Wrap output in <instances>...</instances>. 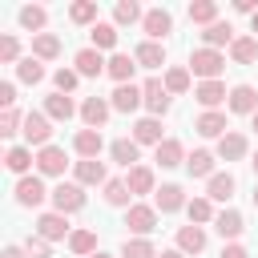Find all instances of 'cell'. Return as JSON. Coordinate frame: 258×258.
<instances>
[{
    "instance_id": "6da1fadb",
    "label": "cell",
    "mask_w": 258,
    "mask_h": 258,
    "mask_svg": "<svg viewBox=\"0 0 258 258\" xmlns=\"http://www.w3.org/2000/svg\"><path fill=\"white\" fill-rule=\"evenodd\" d=\"M189 69H194L198 77H206V81H218V73L226 69V56H222L218 48H194V52H189Z\"/></svg>"
},
{
    "instance_id": "7a4b0ae2",
    "label": "cell",
    "mask_w": 258,
    "mask_h": 258,
    "mask_svg": "<svg viewBox=\"0 0 258 258\" xmlns=\"http://www.w3.org/2000/svg\"><path fill=\"white\" fill-rule=\"evenodd\" d=\"M52 206H56V214H73V210L85 206V189H81L77 181H60V185L52 189Z\"/></svg>"
},
{
    "instance_id": "3957f363",
    "label": "cell",
    "mask_w": 258,
    "mask_h": 258,
    "mask_svg": "<svg viewBox=\"0 0 258 258\" xmlns=\"http://www.w3.org/2000/svg\"><path fill=\"white\" fill-rule=\"evenodd\" d=\"M48 137H52V125H48V117L44 113H24V141L28 145H48Z\"/></svg>"
},
{
    "instance_id": "277c9868",
    "label": "cell",
    "mask_w": 258,
    "mask_h": 258,
    "mask_svg": "<svg viewBox=\"0 0 258 258\" xmlns=\"http://www.w3.org/2000/svg\"><path fill=\"white\" fill-rule=\"evenodd\" d=\"M125 226L133 230V234H149L153 226H157V210L153 206H129V214H125Z\"/></svg>"
},
{
    "instance_id": "5b68a950",
    "label": "cell",
    "mask_w": 258,
    "mask_h": 258,
    "mask_svg": "<svg viewBox=\"0 0 258 258\" xmlns=\"http://www.w3.org/2000/svg\"><path fill=\"white\" fill-rule=\"evenodd\" d=\"M141 28H145V36H149V40H161V36L173 28V16H169L165 8H149V12H145V20H141Z\"/></svg>"
},
{
    "instance_id": "8992f818",
    "label": "cell",
    "mask_w": 258,
    "mask_h": 258,
    "mask_svg": "<svg viewBox=\"0 0 258 258\" xmlns=\"http://www.w3.org/2000/svg\"><path fill=\"white\" fill-rule=\"evenodd\" d=\"M73 149H77L85 161H93V157L105 149V137H101V129H81V133L73 137Z\"/></svg>"
},
{
    "instance_id": "52a82bcc",
    "label": "cell",
    "mask_w": 258,
    "mask_h": 258,
    "mask_svg": "<svg viewBox=\"0 0 258 258\" xmlns=\"http://www.w3.org/2000/svg\"><path fill=\"white\" fill-rule=\"evenodd\" d=\"M64 165H69V161H64V149H60V145H44V149L36 153V169L48 173V177L64 173Z\"/></svg>"
},
{
    "instance_id": "ba28073f",
    "label": "cell",
    "mask_w": 258,
    "mask_h": 258,
    "mask_svg": "<svg viewBox=\"0 0 258 258\" xmlns=\"http://www.w3.org/2000/svg\"><path fill=\"white\" fill-rule=\"evenodd\" d=\"M36 234H40L44 242H60V238L69 234L64 214H40V218H36Z\"/></svg>"
},
{
    "instance_id": "9c48e42d",
    "label": "cell",
    "mask_w": 258,
    "mask_h": 258,
    "mask_svg": "<svg viewBox=\"0 0 258 258\" xmlns=\"http://www.w3.org/2000/svg\"><path fill=\"white\" fill-rule=\"evenodd\" d=\"M109 109H113V105H109L105 97H89V101L81 105V117H85L89 129H101V125L109 121Z\"/></svg>"
},
{
    "instance_id": "30bf717a",
    "label": "cell",
    "mask_w": 258,
    "mask_h": 258,
    "mask_svg": "<svg viewBox=\"0 0 258 258\" xmlns=\"http://www.w3.org/2000/svg\"><path fill=\"white\" fill-rule=\"evenodd\" d=\"M230 109L234 113H258V93H254V85H234L230 89Z\"/></svg>"
},
{
    "instance_id": "8fae6325",
    "label": "cell",
    "mask_w": 258,
    "mask_h": 258,
    "mask_svg": "<svg viewBox=\"0 0 258 258\" xmlns=\"http://www.w3.org/2000/svg\"><path fill=\"white\" fill-rule=\"evenodd\" d=\"M194 97H198V101L206 105V113H210V109H218L230 93H226V85H222V81H202V85L194 89Z\"/></svg>"
},
{
    "instance_id": "7c38bea8",
    "label": "cell",
    "mask_w": 258,
    "mask_h": 258,
    "mask_svg": "<svg viewBox=\"0 0 258 258\" xmlns=\"http://www.w3.org/2000/svg\"><path fill=\"white\" fill-rule=\"evenodd\" d=\"M141 101H145V97H141V89H137V85H117V89H113V101H109V105H113L117 113H133V109H137Z\"/></svg>"
},
{
    "instance_id": "4fadbf2b",
    "label": "cell",
    "mask_w": 258,
    "mask_h": 258,
    "mask_svg": "<svg viewBox=\"0 0 258 258\" xmlns=\"http://www.w3.org/2000/svg\"><path fill=\"white\" fill-rule=\"evenodd\" d=\"M194 129L202 133V137H226V113H218V109H210V113H202L198 121H194Z\"/></svg>"
},
{
    "instance_id": "5bb4252c",
    "label": "cell",
    "mask_w": 258,
    "mask_h": 258,
    "mask_svg": "<svg viewBox=\"0 0 258 258\" xmlns=\"http://www.w3.org/2000/svg\"><path fill=\"white\" fill-rule=\"evenodd\" d=\"M133 141L137 145H161L165 137H161V121L157 117H141L137 125H133Z\"/></svg>"
},
{
    "instance_id": "9a60e30c",
    "label": "cell",
    "mask_w": 258,
    "mask_h": 258,
    "mask_svg": "<svg viewBox=\"0 0 258 258\" xmlns=\"http://www.w3.org/2000/svg\"><path fill=\"white\" fill-rule=\"evenodd\" d=\"M177 250L181 254H202L206 250V230L202 226H181L177 230Z\"/></svg>"
},
{
    "instance_id": "2e32d148",
    "label": "cell",
    "mask_w": 258,
    "mask_h": 258,
    "mask_svg": "<svg viewBox=\"0 0 258 258\" xmlns=\"http://www.w3.org/2000/svg\"><path fill=\"white\" fill-rule=\"evenodd\" d=\"M105 69H109V60H101L97 48H81V52H77V73H81V77H101Z\"/></svg>"
},
{
    "instance_id": "e0dca14e",
    "label": "cell",
    "mask_w": 258,
    "mask_h": 258,
    "mask_svg": "<svg viewBox=\"0 0 258 258\" xmlns=\"http://www.w3.org/2000/svg\"><path fill=\"white\" fill-rule=\"evenodd\" d=\"M141 97H145V105H149V113H165V109H169V89H165L161 81H145V89H141Z\"/></svg>"
},
{
    "instance_id": "ac0fdd59",
    "label": "cell",
    "mask_w": 258,
    "mask_h": 258,
    "mask_svg": "<svg viewBox=\"0 0 258 258\" xmlns=\"http://www.w3.org/2000/svg\"><path fill=\"white\" fill-rule=\"evenodd\" d=\"M16 202H20V206H40V202H44L40 177H20V181H16Z\"/></svg>"
},
{
    "instance_id": "d6986e66",
    "label": "cell",
    "mask_w": 258,
    "mask_h": 258,
    "mask_svg": "<svg viewBox=\"0 0 258 258\" xmlns=\"http://www.w3.org/2000/svg\"><path fill=\"white\" fill-rule=\"evenodd\" d=\"M133 60H137V64H145V69H161V64H165V48H161L157 40H145V44H137Z\"/></svg>"
},
{
    "instance_id": "ffe728a7",
    "label": "cell",
    "mask_w": 258,
    "mask_h": 258,
    "mask_svg": "<svg viewBox=\"0 0 258 258\" xmlns=\"http://www.w3.org/2000/svg\"><path fill=\"white\" fill-rule=\"evenodd\" d=\"M73 113H77V105H73L64 93H52V97L44 101V117H52V121H69Z\"/></svg>"
},
{
    "instance_id": "44dd1931",
    "label": "cell",
    "mask_w": 258,
    "mask_h": 258,
    "mask_svg": "<svg viewBox=\"0 0 258 258\" xmlns=\"http://www.w3.org/2000/svg\"><path fill=\"white\" fill-rule=\"evenodd\" d=\"M185 169H189V177H214V153L194 149V153L185 157Z\"/></svg>"
},
{
    "instance_id": "7402d4cb",
    "label": "cell",
    "mask_w": 258,
    "mask_h": 258,
    "mask_svg": "<svg viewBox=\"0 0 258 258\" xmlns=\"http://www.w3.org/2000/svg\"><path fill=\"white\" fill-rule=\"evenodd\" d=\"M181 206H189L185 194H181V185H161V189H157V210H161V214H173V210H181Z\"/></svg>"
},
{
    "instance_id": "603a6c76",
    "label": "cell",
    "mask_w": 258,
    "mask_h": 258,
    "mask_svg": "<svg viewBox=\"0 0 258 258\" xmlns=\"http://www.w3.org/2000/svg\"><path fill=\"white\" fill-rule=\"evenodd\" d=\"M214 230H218L222 238H238L246 226H242V214H238V210H222V214L214 218Z\"/></svg>"
},
{
    "instance_id": "cb8c5ba5",
    "label": "cell",
    "mask_w": 258,
    "mask_h": 258,
    "mask_svg": "<svg viewBox=\"0 0 258 258\" xmlns=\"http://www.w3.org/2000/svg\"><path fill=\"white\" fill-rule=\"evenodd\" d=\"M56 52H60V40H56L52 32H36V36H32V56H36V60H52Z\"/></svg>"
},
{
    "instance_id": "d4e9b609",
    "label": "cell",
    "mask_w": 258,
    "mask_h": 258,
    "mask_svg": "<svg viewBox=\"0 0 258 258\" xmlns=\"http://www.w3.org/2000/svg\"><path fill=\"white\" fill-rule=\"evenodd\" d=\"M133 69H137V60H133V56H125V52H117V56L109 60V69H105V73H109V77H113L117 85H129Z\"/></svg>"
},
{
    "instance_id": "484cf974",
    "label": "cell",
    "mask_w": 258,
    "mask_h": 258,
    "mask_svg": "<svg viewBox=\"0 0 258 258\" xmlns=\"http://www.w3.org/2000/svg\"><path fill=\"white\" fill-rule=\"evenodd\" d=\"M230 194H234V177L230 173H214L210 185H206V198L210 202H230Z\"/></svg>"
},
{
    "instance_id": "4316f807",
    "label": "cell",
    "mask_w": 258,
    "mask_h": 258,
    "mask_svg": "<svg viewBox=\"0 0 258 258\" xmlns=\"http://www.w3.org/2000/svg\"><path fill=\"white\" fill-rule=\"evenodd\" d=\"M202 40H206V48H222V44H234V28L230 24H210L206 32H202Z\"/></svg>"
},
{
    "instance_id": "83f0119b",
    "label": "cell",
    "mask_w": 258,
    "mask_h": 258,
    "mask_svg": "<svg viewBox=\"0 0 258 258\" xmlns=\"http://www.w3.org/2000/svg\"><path fill=\"white\" fill-rule=\"evenodd\" d=\"M109 153H113V161H121L125 169H133V161H137V141H129V137H117V141L109 145Z\"/></svg>"
},
{
    "instance_id": "f1b7e54d",
    "label": "cell",
    "mask_w": 258,
    "mask_h": 258,
    "mask_svg": "<svg viewBox=\"0 0 258 258\" xmlns=\"http://www.w3.org/2000/svg\"><path fill=\"white\" fill-rule=\"evenodd\" d=\"M157 165H161V169H173V165H181V141L165 137V141L157 145Z\"/></svg>"
},
{
    "instance_id": "f546056e",
    "label": "cell",
    "mask_w": 258,
    "mask_h": 258,
    "mask_svg": "<svg viewBox=\"0 0 258 258\" xmlns=\"http://www.w3.org/2000/svg\"><path fill=\"white\" fill-rule=\"evenodd\" d=\"M189 20L194 24H218V4L214 0H198V4H189Z\"/></svg>"
},
{
    "instance_id": "4dcf8cb0",
    "label": "cell",
    "mask_w": 258,
    "mask_h": 258,
    "mask_svg": "<svg viewBox=\"0 0 258 258\" xmlns=\"http://www.w3.org/2000/svg\"><path fill=\"white\" fill-rule=\"evenodd\" d=\"M230 56H234L238 64H250V60L258 56V40H254V36H238V40L230 44Z\"/></svg>"
},
{
    "instance_id": "1f68e13d",
    "label": "cell",
    "mask_w": 258,
    "mask_h": 258,
    "mask_svg": "<svg viewBox=\"0 0 258 258\" xmlns=\"http://www.w3.org/2000/svg\"><path fill=\"white\" fill-rule=\"evenodd\" d=\"M218 153H222L226 161H238V157L246 153V137H242V133H226V137L218 141Z\"/></svg>"
},
{
    "instance_id": "d6a6232c",
    "label": "cell",
    "mask_w": 258,
    "mask_h": 258,
    "mask_svg": "<svg viewBox=\"0 0 258 258\" xmlns=\"http://www.w3.org/2000/svg\"><path fill=\"white\" fill-rule=\"evenodd\" d=\"M77 181L81 185H97V181H105V165L93 157V161H77Z\"/></svg>"
},
{
    "instance_id": "836d02e7",
    "label": "cell",
    "mask_w": 258,
    "mask_h": 258,
    "mask_svg": "<svg viewBox=\"0 0 258 258\" xmlns=\"http://www.w3.org/2000/svg\"><path fill=\"white\" fill-rule=\"evenodd\" d=\"M125 181H129V194H149V189H153V169H145V165H133Z\"/></svg>"
},
{
    "instance_id": "e575fe53",
    "label": "cell",
    "mask_w": 258,
    "mask_h": 258,
    "mask_svg": "<svg viewBox=\"0 0 258 258\" xmlns=\"http://www.w3.org/2000/svg\"><path fill=\"white\" fill-rule=\"evenodd\" d=\"M16 77H20L24 85H36V81H44V64H40L36 56H24V60L16 64Z\"/></svg>"
},
{
    "instance_id": "d590c367",
    "label": "cell",
    "mask_w": 258,
    "mask_h": 258,
    "mask_svg": "<svg viewBox=\"0 0 258 258\" xmlns=\"http://www.w3.org/2000/svg\"><path fill=\"white\" fill-rule=\"evenodd\" d=\"M69 250L73 254H93L97 250V234L93 230H73L69 234Z\"/></svg>"
},
{
    "instance_id": "8d00e7d4",
    "label": "cell",
    "mask_w": 258,
    "mask_h": 258,
    "mask_svg": "<svg viewBox=\"0 0 258 258\" xmlns=\"http://www.w3.org/2000/svg\"><path fill=\"white\" fill-rule=\"evenodd\" d=\"M121 258H157V254H153V242L149 238H133V242L121 246Z\"/></svg>"
},
{
    "instance_id": "74e56055",
    "label": "cell",
    "mask_w": 258,
    "mask_h": 258,
    "mask_svg": "<svg viewBox=\"0 0 258 258\" xmlns=\"http://www.w3.org/2000/svg\"><path fill=\"white\" fill-rule=\"evenodd\" d=\"M44 20H48V12H44L40 4L20 8V24H24V28H32V32H36V28H44Z\"/></svg>"
},
{
    "instance_id": "f35d334b",
    "label": "cell",
    "mask_w": 258,
    "mask_h": 258,
    "mask_svg": "<svg viewBox=\"0 0 258 258\" xmlns=\"http://www.w3.org/2000/svg\"><path fill=\"white\" fill-rule=\"evenodd\" d=\"M4 165H8L12 173H24V169L32 165V153H28L24 145H16V149H8V157H4Z\"/></svg>"
},
{
    "instance_id": "ab89813d",
    "label": "cell",
    "mask_w": 258,
    "mask_h": 258,
    "mask_svg": "<svg viewBox=\"0 0 258 258\" xmlns=\"http://www.w3.org/2000/svg\"><path fill=\"white\" fill-rule=\"evenodd\" d=\"M105 202H109V206H125V202H129V181H117V177L105 181Z\"/></svg>"
},
{
    "instance_id": "60d3db41",
    "label": "cell",
    "mask_w": 258,
    "mask_h": 258,
    "mask_svg": "<svg viewBox=\"0 0 258 258\" xmlns=\"http://www.w3.org/2000/svg\"><path fill=\"white\" fill-rule=\"evenodd\" d=\"M113 20H117V24H133V20H145V16H141V8H137L133 0H121V4L113 8Z\"/></svg>"
},
{
    "instance_id": "b9f144b4",
    "label": "cell",
    "mask_w": 258,
    "mask_h": 258,
    "mask_svg": "<svg viewBox=\"0 0 258 258\" xmlns=\"http://www.w3.org/2000/svg\"><path fill=\"white\" fill-rule=\"evenodd\" d=\"M93 44H97V48H113V44H117V28L97 20V24H93Z\"/></svg>"
},
{
    "instance_id": "7bdbcfd3",
    "label": "cell",
    "mask_w": 258,
    "mask_h": 258,
    "mask_svg": "<svg viewBox=\"0 0 258 258\" xmlns=\"http://www.w3.org/2000/svg\"><path fill=\"white\" fill-rule=\"evenodd\" d=\"M185 210H189V222H210V218H218L214 206H210V198H194Z\"/></svg>"
},
{
    "instance_id": "ee69618b",
    "label": "cell",
    "mask_w": 258,
    "mask_h": 258,
    "mask_svg": "<svg viewBox=\"0 0 258 258\" xmlns=\"http://www.w3.org/2000/svg\"><path fill=\"white\" fill-rule=\"evenodd\" d=\"M165 89L169 93H185L189 89V69H169L165 73Z\"/></svg>"
},
{
    "instance_id": "f6af8a7d",
    "label": "cell",
    "mask_w": 258,
    "mask_h": 258,
    "mask_svg": "<svg viewBox=\"0 0 258 258\" xmlns=\"http://www.w3.org/2000/svg\"><path fill=\"white\" fill-rule=\"evenodd\" d=\"M69 16H73L77 24H89V20H97V4L81 0V4H73V8H69Z\"/></svg>"
},
{
    "instance_id": "bcb514c9",
    "label": "cell",
    "mask_w": 258,
    "mask_h": 258,
    "mask_svg": "<svg viewBox=\"0 0 258 258\" xmlns=\"http://www.w3.org/2000/svg\"><path fill=\"white\" fill-rule=\"evenodd\" d=\"M52 81H56V93H73V89H77V81H81V73H77V69H60Z\"/></svg>"
},
{
    "instance_id": "7dc6e473",
    "label": "cell",
    "mask_w": 258,
    "mask_h": 258,
    "mask_svg": "<svg viewBox=\"0 0 258 258\" xmlns=\"http://www.w3.org/2000/svg\"><path fill=\"white\" fill-rule=\"evenodd\" d=\"M20 121H24V117H20L16 109H4V113H0V137H12Z\"/></svg>"
},
{
    "instance_id": "c3c4849f",
    "label": "cell",
    "mask_w": 258,
    "mask_h": 258,
    "mask_svg": "<svg viewBox=\"0 0 258 258\" xmlns=\"http://www.w3.org/2000/svg\"><path fill=\"white\" fill-rule=\"evenodd\" d=\"M24 254H28V258H48V242L36 234V238H28V242H24Z\"/></svg>"
},
{
    "instance_id": "681fc988",
    "label": "cell",
    "mask_w": 258,
    "mask_h": 258,
    "mask_svg": "<svg viewBox=\"0 0 258 258\" xmlns=\"http://www.w3.org/2000/svg\"><path fill=\"white\" fill-rule=\"evenodd\" d=\"M16 52H20V44H16V36H4V40H0V60L8 64V60H16Z\"/></svg>"
},
{
    "instance_id": "f907efd6",
    "label": "cell",
    "mask_w": 258,
    "mask_h": 258,
    "mask_svg": "<svg viewBox=\"0 0 258 258\" xmlns=\"http://www.w3.org/2000/svg\"><path fill=\"white\" fill-rule=\"evenodd\" d=\"M12 101H16V89H12V81H4V85H0V105L12 109Z\"/></svg>"
},
{
    "instance_id": "816d5d0a",
    "label": "cell",
    "mask_w": 258,
    "mask_h": 258,
    "mask_svg": "<svg viewBox=\"0 0 258 258\" xmlns=\"http://www.w3.org/2000/svg\"><path fill=\"white\" fill-rule=\"evenodd\" d=\"M222 258H250V254H246V246H238V242H230V246L222 250Z\"/></svg>"
},
{
    "instance_id": "f5cc1de1",
    "label": "cell",
    "mask_w": 258,
    "mask_h": 258,
    "mask_svg": "<svg viewBox=\"0 0 258 258\" xmlns=\"http://www.w3.org/2000/svg\"><path fill=\"white\" fill-rule=\"evenodd\" d=\"M0 258H28V254H24V246H8Z\"/></svg>"
},
{
    "instance_id": "db71d44e",
    "label": "cell",
    "mask_w": 258,
    "mask_h": 258,
    "mask_svg": "<svg viewBox=\"0 0 258 258\" xmlns=\"http://www.w3.org/2000/svg\"><path fill=\"white\" fill-rule=\"evenodd\" d=\"M234 8H238V12H258V4H254V0H238Z\"/></svg>"
},
{
    "instance_id": "11a10c76",
    "label": "cell",
    "mask_w": 258,
    "mask_h": 258,
    "mask_svg": "<svg viewBox=\"0 0 258 258\" xmlns=\"http://www.w3.org/2000/svg\"><path fill=\"white\" fill-rule=\"evenodd\" d=\"M157 258H185V254H181V250H161Z\"/></svg>"
},
{
    "instance_id": "9f6ffc18",
    "label": "cell",
    "mask_w": 258,
    "mask_h": 258,
    "mask_svg": "<svg viewBox=\"0 0 258 258\" xmlns=\"http://www.w3.org/2000/svg\"><path fill=\"white\" fill-rule=\"evenodd\" d=\"M250 165H254V173H258V153H254V161H250Z\"/></svg>"
},
{
    "instance_id": "6f0895ef",
    "label": "cell",
    "mask_w": 258,
    "mask_h": 258,
    "mask_svg": "<svg viewBox=\"0 0 258 258\" xmlns=\"http://www.w3.org/2000/svg\"><path fill=\"white\" fill-rule=\"evenodd\" d=\"M250 121H254V133H258V113H254V117H250Z\"/></svg>"
},
{
    "instance_id": "680465c9",
    "label": "cell",
    "mask_w": 258,
    "mask_h": 258,
    "mask_svg": "<svg viewBox=\"0 0 258 258\" xmlns=\"http://www.w3.org/2000/svg\"><path fill=\"white\" fill-rule=\"evenodd\" d=\"M254 32H258V12H254Z\"/></svg>"
},
{
    "instance_id": "91938a15",
    "label": "cell",
    "mask_w": 258,
    "mask_h": 258,
    "mask_svg": "<svg viewBox=\"0 0 258 258\" xmlns=\"http://www.w3.org/2000/svg\"><path fill=\"white\" fill-rule=\"evenodd\" d=\"M93 258H109V254H101V250H97V254H93Z\"/></svg>"
},
{
    "instance_id": "94428289",
    "label": "cell",
    "mask_w": 258,
    "mask_h": 258,
    "mask_svg": "<svg viewBox=\"0 0 258 258\" xmlns=\"http://www.w3.org/2000/svg\"><path fill=\"white\" fill-rule=\"evenodd\" d=\"M254 206H258V189H254Z\"/></svg>"
}]
</instances>
